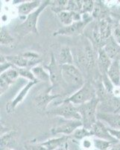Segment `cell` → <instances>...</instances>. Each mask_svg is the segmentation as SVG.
Wrapping results in <instances>:
<instances>
[{
  "label": "cell",
  "instance_id": "obj_4",
  "mask_svg": "<svg viewBox=\"0 0 120 150\" xmlns=\"http://www.w3.org/2000/svg\"><path fill=\"white\" fill-rule=\"evenodd\" d=\"M5 57L13 66L29 69L37 66V64L42 61L38 53L31 51L25 52L20 54L5 56Z\"/></svg>",
  "mask_w": 120,
  "mask_h": 150
},
{
  "label": "cell",
  "instance_id": "obj_38",
  "mask_svg": "<svg viewBox=\"0 0 120 150\" xmlns=\"http://www.w3.org/2000/svg\"><path fill=\"white\" fill-rule=\"evenodd\" d=\"M54 150H68L67 149V147H60V148L56 149Z\"/></svg>",
  "mask_w": 120,
  "mask_h": 150
},
{
  "label": "cell",
  "instance_id": "obj_33",
  "mask_svg": "<svg viewBox=\"0 0 120 150\" xmlns=\"http://www.w3.org/2000/svg\"><path fill=\"white\" fill-rule=\"evenodd\" d=\"M81 147L84 150H91L92 148H94L93 140H90V137H87L81 140Z\"/></svg>",
  "mask_w": 120,
  "mask_h": 150
},
{
  "label": "cell",
  "instance_id": "obj_6",
  "mask_svg": "<svg viewBox=\"0 0 120 150\" xmlns=\"http://www.w3.org/2000/svg\"><path fill=\"white\" fill-rule=\"evenodd\" d=\"M46 113L49 116H59L66 120H81V116L76 106L64 99L55 108L48 110Z\"/></svg>",
  "mask_w": 120,
  "mask_h": 150
},
{
  "label": "cell",
  "instance_id": "obj_2",
  "mask_svg": "<svg viewBox=\"0 0 120 150\" xmlns=\"http://www.w3.org/2000/svg\"><path fill=\"white\" fill-rule=\"evenodd\" d=\"M100 104V100L97 98H94L89 102H87L81 105L76 106L77 109L81 116V121L83 127L88 130H90L93 125L96 122L98 108Z\"/></svg>",
  "mask_w": 120,
  "mask_h": 150
},
{
  "label": "cell",
  "instance_id": "obj_5",
  "mask_svg": "<svg viewBox=\"0 0 120 150\" xmlns=\"http://www.w3.org/2000/svg\"><path fill=\"white\" fill-rule=\"evenodd\" d=\"M96 97V87L92 83L91 81L87 80L82 86L77 91L73 93L71 96L66 98V101L72 103L74 105L78 106L89 102L92 99Z\"/></svg>",
  "mask_w": 120,
  "mask_h": 150
},
{
  "label": "cell",
  "instance_id": "obj_35",
  "mask_svg": "<svg viewBox=\"0 0 120 150\" xmlns=\"http://www.w3.org/2000/svg\"><path fill=\"white\" fill-rule=\"evenodd\" d=\"M26 150H47L40 143H26L25 144Z\"/></svg>",
  "mask_w": 120,
  "mask_h": 150
},
{
  "label": "cell",
  "instance_id": "obj_8",
  "mask_svg": "<svg viewBox=\"0 0 120 150\" xmlns=\"http://www.w3.org/2000/svg\"><path fill=\"white\" fill-rule=\"evenodd\" d=\"M45 68L49 71V74L50 75V83H51V89L52 92L56 95L57 89L59 88L60 86H61L63 88H66L65 84L63 83V80L61 75V67L58 64V62L56 60L54 54H51V62L49 65L45 66Z\"/></svg>",
  "mask_w": 120,
  "mask_h": 150
},
{
  "label": "cell",
  "instance_id": "obj_37",
  "mask_svg": "<svg viewBox=\"0 0 120 150\" xmlns=\"http://www.w3.org/2000/svg\"><path fill=\"white\" fill-rule=\"evenodd\" d=\"M110 150H120V141L115 143Z\"/></svg>",
  "mask_w": 120,
  "mask_h": 150
},
{
  "label": "cell",
  "instance_id": "obj_18",
  "mask_svg": "<svg viewBox=\"0 0 120 150\" xmlns=\"http://www.w3.org/2000/svg\"><path fill=\"white\" fill-rule=\"evenodd\" d=\"M56 14L58 16L60 21L64 25V26H69L74 22H78L82 20V15L78 12L63 11Z\"/></svg>",
  "mask_w": 120,
  "mask_h": 150
},
{
  "label": "cell",
  "instance_id": "obj_15",
  "mask_svg": "<svg viewBox=\"0 0 120 150\" xmlns=\"http://www.w3.org/2000/svg\"><path fill=\"white\" fill-rule=\"evenodd\" d=\"M97 119L108 125V128L120 130V112H98Z\"/></svg>",
  "mask_w": 120,
  "mask_h": 150
},
{
  "label": "cell",
  "instance_id": "obj_22",
  "mask_svg": "<svg viewBox=\"0 0 120 150\" xmlns=\"http://www.w3.org/2000/svg\"><path fill=\"white\" fill-rule=\"evenodd\" d=\"M56 60L60 65H74V56L72 50L66 46L62 47Z\"/></svg>",
  "mask_w": 120,
  "mask_h": 150
},
{
  "label": "cell",
  "instance_id": "obj_36",
  "mask_svg": "<svg viewBox=\"0 0 120 150\" xmlns=\"http://www.w3.org/2000/svg\"><path fill=\"white\" fill-rule=\"evenodd\" d=\"M109 132L110 133V134L114 137V138L117 139V140L120 141V130H115L112 129V128H108Z\"/></svg>",
  "mask_w": 120,
  "mask_h": 150
},
{
  "label": "cell",
  "instance_id": "obj_31",
  "mask_svg": "<svg viewBox=\"0 0 120 150\" xmlns=\"http://www.w3.org/2000/svg\"><path fill=\"white\" fill-rule=\"evenodd\" d=\"M54 3H52V10L55 13L58 14L59 12L67 10L68 5H69V1H54Z\"/></svg>",
  "mask_w": 120,
  "mask_h": 150
},
{
  "label": "cell",
  "instance_id": "obj_39",
  "mask_svg": "<svg viewBox=\"0 0 120 150\" xmlns=\"http://www.w3.org/2000/svg\"><path fill=\"white\" fill-rule=\"evenodd\" d=\"M5 150H14V149H11V148H8V149H6Z\"/></svg>",
  "mask_w": 120,
  "mask_h": 150
},
{
  "label": "cell",
  "instance_id": "obj_14",
  "mask_svg": "<svg viewBox=\"0 0 120 150\" xmlns=\"http://www.w3.org/2000/svg\"><path fill=\"white\" fill-rule=\"evenodd\" d=\"M92 136L96 137V138L101 139V140H108L111 142H118L117 139L114 138L109 132L108 127L103 122L97 120V122L93 125V126L90 129Z\"/></svg>",
  "mask_w": 120,
  "mask_h": 150
},
{
  "label": "cell",
  "instance_id": "obj_42",
  "mask_svg": "<svg viewBox=\"0 0 120 150\" xmlns=\"http://www.w3.org/2000/svg\"><path fill=\"white\" fill-rule=\"evenodd\" d=\"M120 112V110H119V112Z\"/></svg>",
  "mask_w": 120,
  "mask_h": 150
},
{
  "label": "cell",
  "instance_id": "obj_34",
  "mask_svg": "<svg viewBox=\"0 0 120 150\" xmlns=\"http://www.w3.org/2000/svg\"><path fill=\"white\" fill-rule=\"evenodd\" d=\"M112 36L115 39V41L120 45V23H117L114 24Z\"/></svg>",
  "mask_w": 120,
  "mask_h": 150
},
{
  "label": "cell",
  "instance_id": "obj_16",
  "mask_svg": "<svg viewBox=\"0 0 120 150\" xmlns=\"http://www.w3.org/2000/svg\"><path fill=\"white\" fill-rule=\"evenodd\" d=\"M97 53H98L97 68H98V73L100 74L101 76H102L104 74H107L113 61L107 56V54L103 48H101V49L98 50Z\"/></svg>",
  "mask_w": 120,
  "mask_h": 150
},
{
  "label": "cell",
  "instance_id": "obj_21",
  "mask_svg": "<svg viewBox=\"0 0 120 150\" xmlns=\"http://www.w3.org/2000/svg\"><path fill=\"white\" fill-rule=\"evenodd\" d=\"M42 2V1H40V0L23 2L19 5L18 13L21 16H29V14L35 11L37 9L40 7Z\"/></svg>",
  "mask_w": 120,
  "mask_h": 150
},
{
  "label": "cell",
  "instance_id": "obj_24",
  "mask_svg": "<svg viewBox=\"0 0 120 150\" xmlns=\"http://www.w3.org/2000/svg\"><path fill=\"white\" fill-rule=\"evenodd\" d=\"M15 136L16 131H13V130L1 135V143H0L1 149L0 150H5L8 148H11L10 146L13 144L14 141L15 140Z\"/></svg>",
  "mask_w": 120,
  "mask_h": 150
},
{
  "label": "cell",
  "instance_id": "obj_3",
  "mask_svg": "<svg viewBox=\"0 0 120 150\" xmlns=\"http://www.w3.org/2000/svg\"><path fill=\"white\" fill-rule=\"evenodd\" d=\"M61 67L63 80L67 88H74L77 91L86 82L82 72L75 65H63Z\"/></svg>",
  "mask_w": 120,
  "mask_h": 150
},
{
  "label": "cell",
  "instance_id": "obj_19",
  "mask_svg": "<svg viewBox=\"0 0 120 150\" xmlns=\"http://www.w3.org/2000/svg\"><path fill=\"white\" fill-rule=\"evenodd\" d=\"M113 21H112L111 19L109 18L108 17L98 21L100 34L102 35V38H103L104 41H106L107 39H108L109 38L112 36L113 26L115 24Z\"/></svg>",
  "mask_w": 120,
  "mask_h": 150
},
{
  "label": "cell",
  "instance_id": "obj_25",
  "mask_svg": "<svg viewBox=\"0 0 120 150\" xmlns=\"http://www.w3.org/2000/svg\"><path fill=\"white\" fill-rule=\"evenodd\" d=\"M31 71L35 77L36 80H38L39 82H50V75L45 71L42 66L37 65L31 68Z\"/></svg>",
  "mask_w": 120,
  "mask_h": 150
},
{
  "label": "cell",
  "instance_id": "obj_12",
  "mask_svg": "<svg viewBox=\"0 0 120 150\" xmlns=\"http://www.w3.org/2000/svg\"><path fill=\"white\" fill-rule=\"evenodd\" d=\"M19 77H20V76L14 67L1 73V76H0V93H1V96L3 95L8 89L9 87L15 82Z\"/></svg>",
  "mask_w": 120,
  "mask_h": 150
},
{
  "label": "cell",
  "instance_id": "obj_41",
  "mask_svg": "<svg viewBox=\"0 0 120 150\" xmlns=\"http://www.w3.org/2000/svg\"><path fill=\"white\" fill-rule=\"evenodd\" d=\"M93 150H97V149H93Z\"/></svg>",
  "mask_w": 120,
  "mask_h": 150
},
{
  "label": "cell",
  "instance_id": "obj_10",
  "mask_svg": "<svg viewBox=\"0 0 120 150\" xmlns=\"http://www.w3.org/2000/svg\"><path fill=\"white\" fill-rule=\"evenodd\" d=\"M83 126L81 120H61L59 124L52 128L51 133L53 135L63 134L70 136L80 127Z\"/></svg>",
  "mask_w": 120,
  "mask_h": 150
},
{
  "label": "cell",
  "instance_id": "obj_40",
  "mask_svg": "<svg viewBox=\"0 0 120 150\" xmlns=\"http://www.w3.org/2000/svg\"><path fill=\"white\" fill-rule=\"evenodd\" d=\"M119 110H120V108H119V109L118 110V111H117V112H119Z\"/></svg>",
  "mask_w": 120,
  "mask_h": 150
},
{
  "label": "cell",
  "instance_id": "obj_1",
  "mask_svg": "<svg viewBox=\"0 0 120 150\" xmlns=\"http://www.w3.org/2000/svg\"><path fill=\"white\" fill-rule=\"evenodd\" d=\"M51 5V1L46 0L42 2V5L38 9L34 11L33 13L27 16L26 19L23 23L17 26L15 31L20 37H24L30 33L38 35L39 32L37 29V22L40 14L43 11L46 7Z\"/></svg>",
  "mask_w": 120,
  "mask_h": 150
},
{
  "label": "cell",
  "instance_id": "obj_32",
  "mask_svg": "<svg viewBox=\"0 0 120 150\" xmlns=\"http://www.w3.org/2000/svg\"><path fill=\"white\" fill-rule=\"evenodd\" d=\"M102 83H103L104 87H105V90L108 92L110 95H113V89H114V87L115 86L113 85V83L111 82V80L109 79L108 76L107 74H104L102 76Z\"/></svg>",
  "mask_w": 120,
  "mask_h": 150
},
{
  "label": "cell",
  "instance_id": "obj_11",
  "mask_svg": "<svg viewBox=\"0 0 120 150\" xmlns=\"http://www.w3.org/2000/svg\"><path fill=\"white\" fill-rule=\"evenodd\" d=\"M61 97L60 95H54L52 92L51 87L37 94L34 98V104L40 110H46L49 104L54 99Z\"/></svg>",
  "mask_w": 120,
  "mask_h": 150
},
{
  "label": "cell",
  "instance_id": "obj_28",
  "mask_svg": "<svg viewBox=\"0 0 120 150\" xmlns=\"http://www.w3.org/2000/svg\"><path fill=\"white\" fill-rule=\"evenodd\" d=\"M117 143V142H111L98 138L93 139L94 148L97 150H110L112 146Z\"/></svg>",
  "mask_w": 120,
  "mask_h": 150
},
{
  "label": "cell",
  "instance_id": "obj_13",
  "mask_svg": "<svg viewBox=\"0 0 120 150\" xmlns=\"http://www.w3.org/2000/svg\"><path fill=\"white\" fill-rule=\"evenodd\" d=\"M38 83H39V81H29L28 83L21 89L20 92L17 94V96H16L12 101H10V102L7 104V105H6V111H7L8 113H12V112H14V111L15 110V109L17 108V106L20 104L21 102L23 101L25 98L26 97V96H27L28 93H29V90H30L35 84Z\"/></svg>",
  "mask_w": 120,
  "mask_h": 150
},
{
  "label": "cell",
  "instance_id": "obj_29",
  "mask_svg": "<svg viewBox=\"0 0 120 150\" xmlns=\"http://www.w3.org/2000/svg\"><path fill=\"white\" fill-rule=\"evenodd\" d=\"M73 137L77 140H83L84 139L87 137H92V134L90 130H88L85 128L84 127H80L78 129L74 131V133L72 134Z\"/></svg>",
  "mask_w": 120,
  "mask_h": 150
},
{
  "label": "cell",
  "instance_id": "obj_9",
  "mask_svg": "<svg viewBox=\"0 0 120 150\" xmlns=\"http://www.w3.org/2000/svg\"><path fill=\"white\" fill-rule=\"evenodd\" d=\"M90 25V26H89V24H88L87 27L85 28L84 34L86 38H87L90 41L94 49L98 51L99 49L104 47L105 41H104L102 35L100 34L98 21L91 22Z\"/></svg>",
  "mask_w": 120,
  "mask_h": 150
},
{
  "label": "cell",
  "instance_id": "obj_7",
  "mask_svg": "<svg viewBox=\"0 0 120 150\" xmlns=\"http://www.w3.org/2000/svg\"><path fill=\"white\" fill-rule=\"evenodd\" d=\"M82 15V20L78 22H74L71 25L61 28L58 29L53 33V35H78L84 32L85 28L88 24H90L93 21L92 15H89V14H84Z\"/></svg>",
  "mask_w": 120,
  "mask_h": 150
},
{
  "label": "cell",
  "instance_id": "obj_23",
  "mask_svg": "<svg viewBox=\"0 0 120 150\" xmlns=\"http://www.w3.org/2000/svg\"><path fill=\"white\" fill-rule=\"evenodd\" d=\"M109 79L115 86H120V61H113L107 73Z\"/></svg>",
  "mask_w": 120,
  "mask_h": 150
},
{
  "label": "cell",
  "instance_id": "obj_26",
  "mask_svg": "<svg viewBox=\"0 0 120 150\" xmlns=\"http://www.w3.org/2000/svg\"><path fill=\"white\" fill-rule=\"evenodd\" d=\"M14 38L5 27L1 28L0 31V44L3 46H11L14 45Z\"/></svg>",
  "mask_w": 120,
  "mask_h": 150
},
{
  "label": "cell",
  "instance_id": "obj_27",
  "mask_svg": "<svg viewBox=\"0 0 120 150\" xmlns=\"http://www.w3.org/2000/svg\"><path fill=\"white\" fill-rule=\"evenodd\" d=\"M77 4L79 8V12L81 14H89L93 12L94 9L95 3L91 0H86V1H76Z\"/></svg>",
  "mask_w": 120,
  "mask_h": 150
},
{
  "label": "cell",
  "instance_id": "obj_17",
  "mask_svg": "<svg viewBox=\"0 0 120 150\" xmlns=\"http://www.w3.org/2000/svg\"><path fill=\"white\" fill-rule=\"evenodd\" d=\"M103 49L112 61H120V45L115 41L113 36L106 40Z\"/></svg>",
  "mask_w": 120,
  "mask_h": 150
},
{
  "label": "cell",
  "instance_id": "obj_30",
  "mask_svg": "<svg viewBox=\"0 0 120 150\" xmlns=\"http://www.w3.org/2000/svg\"><path fill=\"white\" fill-rule=\"evenodd\" d=\"M15 68L16 70L18 71L20 76L23 78L26 79L29 81H38V80H36L35 77L33 74L32 71H31V69H29V68H18V67L13 66Z\"/></svg>",
  "mask_w": 120,
  "mask_h": 150
},
{
  "label": "cell",
  "instance_id": "obj_20",
  "mask_svg": "<svg viewBox=\"0 0 120 150\" xmlns=\"http://www.w3.org/2000/svg\"><path fill=\"white\" fill-rule=\"evenodd\" d=\"M69 137H70V136L63 135L59 137L49 139L46 141L41 143V144L47 150H54L56 149L60 148V147H66Z\"/></svg>",
  "mask_w": 120,
  "mask_h": 150
}]
</instances>
